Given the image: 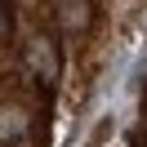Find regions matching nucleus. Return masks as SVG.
Returning a JSON list of instances; mask_svg holds the SVG:
<instances>
[{"label": "nucleus", "instance_id": "nucleus-1", "mask_svg": "<svg viewBox=\"0 0 147 147\" xmlns=\"http://www.w3.org/2000/svg\"><path fill=\"white\" fill-rule=\"evenodd\" d=\"M111 129H116V120H98V129H94V138H89V147H98L102 138L111 134Z\"/></svg>", "mask_w": 147, "mask_h": 147}]
</instances>
